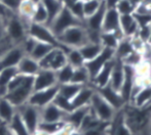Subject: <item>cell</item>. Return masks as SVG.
Returning <instances> with one entry per match:
<instances>
[{"instance_id": "26", "label": "cell", "mask_w": 151, "mask_h": 135, "mask_svg": "<svg viewBox=\"0 0 151 135\" xmlns=\"http://www.w3.org/2000/svg\"><path fill=\"white\" fill-rule=\"evenodd\" d=\"M41 3L43 4L44 8L47 12V22H46L45 26L50 27L52 21L56 18V16L64 7V4L61 0H42Z\"/></svg>"}, {"instance_id": "2", "label": "cell", "mask_w": 151, "mask_h": 135, "mask_svg": "<svg viewBox=\"0 0 151 135\" xmlns=\"http://www.w3.org/2000/svg\"><path fill=\"white\" fill-rule=\"evenodd\" d=\"M59 43L66 50L69 48H79L90 42L88 30L84 26H73L65 30L57 37Z\"/></svg>"}, {"instance_id": "41", "label": "cell", "mask_w": 151, "mask_h": 135, "mask_svg": "<svg viewBox=\"0 0 151 135\" xmlns=\"http://www.w3.org/2000/svg\"><path fill=\"white\" fill-rule=\"evenodd\" d=\"M66 7H67L76 18H79L82 22H84L86 18H84V14H83V1H81V0H76V1L66 5Z\"/></svg>"}, {"instance_id": "24", "label": "cell", "mask_w": 151, "mask_h": 135, "mask_svg": "<svg viewBox=\"0 0 151 135\" xmlns=\"http://www.w3.org/2000/svg\"><path fill=\"white\" fill-rule=\"evenodd\" d=\"M131 104L137 107H144L151 104V85L141 87L132 97Z\"/></svg>"}, {"instance_id": "5", "label": "cell", "mask_w": 151, "mask_h": 135, "mask_svg": "<svg viewBox=\"0 0 151 135\" xmlns=\"http://www.w3.org/2000/svg\"><path fill=\"white\" fill-rule=\"evenodd\" d=\"M90 107L93 114L97 116L99 120L102 122H106L109 123L112 121V119L115 116L116 112L109 103L107 102L97 91L93 93V97H91Z\"/></svg>"}, {"instance_id": "39", "label": "cell", "mask_w": 151, "mask_h": 135, "mask_svg": "<svg viewBox=\"0 0 151 135\" xmlns=\"http://www.w3.org/2000/svg\"><path fill=\"white\" fill-rule=\"evenodd\" d=\"M66 122L61 121V122H40L38 129L42 130V131L46 132L50 135H55L59 130L61 129L63 126H65Z\"/></svg>"}, {"instance_id": "1", "label": "cell", "mask_w": 151, "mask_h": 135, "mask_svg": "<svg viewBox=\"0 0 151 135\" xmlns=\"http://www.w3.org/2000/svg\"><path fill=\"white\" fill-rule=\"evenodd\" d=\"M34 77L17 74L9 82L4 97L7 98L16 107L28 102V99L34 91L33 88Z\"/></svg>"}, {"instance_id": "59", "label": "cell", "mask_w": 151, "mask_h": 135, "mask_svg": "<svg viewBox=\"0 0 151 135\" xmlns=\"http://www.w3.org/2000/svg\"><path fill=\"white\" fill-rule=\"evenodd\" d=\"M100 1H103V0H100Z\"/></svg>"}, {"instance_id": "4", "label": "cell", "mask_w": 151, "mask_h": 135, "mask_svg": "<svg viewBox=\"0 0 151 135\" xmlns=\"http://www.w3.org/2000/svg\"><path fill=\"white\" fill-rule=\"evenodd\" d=\"M73 26H84V22L76 18L66 6H64L58 16H56V18L50 24V29L58 37L65 30Z\"/></svg>"}, {"instance_id": "48", "label": "cell", "mask_w": 151, "mask_h": 135, "mask_svg": "<svg viewBox=\"0 0 151 135\" xmlns=\"http://www.w3.org/2000/svg\"><path fill=\"white\" fill-rule=\"evenodd\" d=\"M14 14H16V12H12V10H9L8 8H6L5 6L2 4V2L0 1V16H1L4 20L6 21L8 18H10V16H12Z\"/></svg>"}, {"instance_id": "29", "label": "cell", "mask_w": 151, "mask_h": 135, "mask_svg": "<svg viewBox=\"0 0 151 135\" xmlns=\"http://www.w3.org/2000/svg\"><path fill=\"white\" fill-rule=\"evenodd\" d=\"M36 3L32 2L31 0H22L17 10V14L22 18L27 24L31 23V18L35 10Z\"/></svg>"}, {"instance_id": "37", "label": "cell", "mask_w": 151, "mask_h": 135, "mask_svg": "<svg viewBox=\"0 0 151 135\" xmlns=\"http://www.w3.org/2000/svg\"><path fill=\"white\" fill-rule=\"evenodd\" d=\"M73 72H74V68L71 65L68 64V63L64 67H62L61 69H59L58 71H56L57 82H58L59 85L71 82Z\"/></svg>"}, {"instance_id": "17", "label": "cell", "mask_w": 151, "mask_h": 135, "mask_svg": "<svg viewBox=\"0 0 151 135\" xmlns=\"http://www.w3.org/2000/svg\"><path fill=\"white\" fill-rule=\"evenodd\" d=\"M95 92H96L95 87H93L91 83L88 84V85L82 86V87L80 88L79 91L77 92V94H76L71 100L73 109L90 105L91 97H93Z\"/></svg>"}, {"instance_id": "30", "label": "cell", "mask_w": 151, "mask_h": 135, "mask_svg": "<svg viewBox=\"0 0 151 135\" xmlns=\"http://www.w3.org/2000/svg\"><path fill=\"white\" fill-rule=\"evenodd\" d=\"M17 74H18L17 68H8L0 71V97L5 96L8 84Z\"/></svg>"}, {"instance_id": "19", "label": "cell", "mask_w": 151, "mask_h": 135, "mask_svg": "<svg viewBox=\"0 0 151 135\" xmlns=\"http://www.w3.org/2000/svg\"><path fill=\"white\" fill-rule=\"evenodd\" d=\"M17 70H18L19 74L34 77L39 72L40 66L38 60H34L30 55H24L18 64V66H17Z\"/></svg>"}, {"instance_id": "15", "label": "cell", "mask_w": 151, "mask_h": 135, "mask_svg": "<svg viewBox=\"0 0 151 135\" xmlns=\"http://www.w3.org/2000/svg\"><path fill=\"white\" fill-rule=\"evenodd\" d=\"M68 113L62 111L54 102L40 109V122H61L65 121Z\"/></svg>"}, {"instance_id": "16", "label": "cell", "mask_w": 151, "mask_h": 135, "mask_svg": "<svg viewBox=\"0 0 151 135\" xmlns=\"http://www.w3.org/2000/svg\"><path fill=\"white\" fill-rule=\"evenodd\" d=\"M120 30V14L116 8H107L102 24V32H116Z\"/></svg>"}, {"instance_id": "47", "label": "cell", "mask_w": 151, "mask_h": 135, "mask_svg": "<svg viewBox=\"0 0 151 135\" xmlns=\"http://www.w3.org/2000/svg\"><path fill=\"white\" fill-rule=\"evenodd\" d=\"M5 22L6 21L0 16V44H9L12 45L5 35Z\"/></svg>"}, {"instance_id": "35", "label": "cell", "mask_w": 151, "mask_h": 135, "mask_svg": "<svg viewBox=\"0 0 151 135\" xmlns=\"http://www.w3.org/2000/svg\"><path fill=\"white\" fill-rule=\"evenodd\" d=\"M66 56H67V63L71 65L74 69L84 66L86 64V60L78 48H69L66 51Z\"/></svg>"}, {"instance_id": "36", "label": "cell", "mask_w": 151, "mask_h": 135, "mask_svg": "<svg viewBox=\"0 0 151 135\" xmlns=\"http://www.w3.org/2000/svg\"><path fill=\"white\" fill-rule=\"evenodd\" d=\"M72 83L79 84V85H88L91 83V77L88 71L86 70V66L79 68H75L72 76Z\"/></svg>"}, {"instance_id": "52", "label": "cell", "mask_w": 151, "mask_h": 135, "mask_svg": "<svg viewBox=\"0 0 151 135\" xmlns=\"http://www.w3.org/2000/svg\"><path fill=\"white\" fill-rule=\"evenodd\" d=\"M32 135H50V134L46 133V132H44V131H42V130H40V129H37Z\"/></svg>"}, {"instance_id": "21", "label": "cell", "mask_w": 151, "mask_h": 135, "mask_svg": "<svg viewBox=\"0 0 151 135\" xmlns=\"http://www.w3.org/2000/svg\"><path fill=\"white\" fill-rule=\"evenodd\" d=\"M90 109H91L90 105L76 107V109H74L72 112L67 114L65 122L67 124H69V125H71L74 129H79L82 121H83V119L86 118V116L88 114Z\"/></svg>"}, {"instance_id": "33", "label": "cell", "mask_w": 151, "mask_h": 135, "mask_svg": "<svg viewBox=\"0 0 151 135\" xmlns=\"http://www.w3.org/2000/svg\"><path fill=\"white\" fill-rule=\"evenodd\" d=\"M55 47H56V46L52 45V44L45 43V42L37 41L35 44V46H34L33 50H32V52L30 53V56L33 58L34 60L39 62L40 60H42V58L50 51V50L54 49Z\"/></svg>"}, {"instance_id": "45", "label": "cell", "mask_w": 151, "mask_h": 135, "mask_svg": "<svg viewBox=\"0 0 151 135\" xmlns=\"http://www.w3.org/2000/svg\"><path fill=\"white\" fill-rule=\"evenodd\" d=\"M36 42L37 41H36L34 38L30 37V36H27V37L24 39V41L20 44L26 55H30V53L32 52V50H33L34 46H35Z\"/></svg>"}, {"instance_id": "3", "label": "cell", "mask_w": 151, "mask_h": 135, "mask_svg": "<svg viewBox=\"0 0 151 135\" xmlns=\"http://www.w3.org/2000/svg\"><path fill=\"white\" fill-rule=\"evenodd\" d=\"M28 25L17 14H14L5 22V35L12 45H20L28 36Z\"/></svg>"}, {"instance_id": "60", "label": "cell", "mask_w": 151, "mask_h": 135, "mask_svg": "<svg viewBox=\"0 0 151 135\" xmlns=\"http://www.w3.org/2000/svg\"><path fill=\"white\" fill-rule=\"evenodd\" d=\"M0 1H1V0H0Z\"/></svg>"}, {"instance_id": "56", "label": "cell", "mask_w": 151, "mask_h": 135, "mask_svg": "<svg viewBox=\"0 0 151 135\" xmlns=\"http://www.w3.org/2000/svg\"><path fill=\"white\" fill-rule=\"evenodd\" d=\"M32 2H34V3H36V4H38V3H40V2L42 1V0H31Z\"/></svg>"}, {"instance_id": "11", "label": "cell", "mask_w": 151, "mask_h": 135, "mask_svg": "<svg viewBox=\"0 0 151 135\" xmlns=\"http://www.w3.org/2000/svg\"><path fill=\"white\" fill-rule=\"evenodd\" d=\"M24 55L26 54L21 45H12L0 56V71L8 68H17Z\"/></svg>"}, {"instance_id": "31", "label": "cell", "mask_w": 151, "mask_h": 135, "mask_svg": "<svg viewBox=\"0 0 151 135\" xmlns=\"http://www.w3.org/2000/svg\"><path fill=\"white\" fill-rule=\"evenodd\" d=\"M121 38H119V36L116 35L114 32H101L100 35V43L105 48L115 50Z\"/></svg>"}, {"instance_id": "22", "label": "cell", "mask_w": 151, "mask_h": 135, "mask_svg": "<svg viewBox=\"0 0 151 135\" xmlns=\"http://www.w3.org/2000/svg\"><path fill=\"white\" fill-rule=\"evenodd\" d=\"M123 78H124V65L121 62V60L115 58V62H114V66L113 69H112L109 84L112 86V88L119 91L121 85H122Z\"/></svg>"}, {"instance_id": "13", "label": "cell", "mask_w": 151, "mask_h": 135, "mask_svg": "<svg viewBox=\"0 0 151 135\" xmlns=\"http://www.w3.org/2000/svg\"><path fill=\"white\" fill-rule=\"evenodd\" d=\"M136 77H137V75H136L135 68L124 65V78H123V82L119 90V93L122 96L125 103H129V101H131L133 90L135 88Z\"/></svg>"}, {"instance_id": "51", "label": "cell", "mask_w": 151, "mask_h": 135, "mask_svg": "<svg viewBox=\"0 0 151 135\" xmlns=\"http://www.w3.org/2000/svg\"><path fill=\"white\" fill-rule=\"evenodd\" d=\"M12 45H9V44H0V56L3 53L5 50H7L9 47H12Z\"/></svg>"}, {"instance_id": "25", "label": "cell", "mask_w": 151, "mask_h": 135, "mask_svg": "<svg viewBox=\"0 0 151 135\" xmlns=\"http://www.w3.org/2000/svg\"><path fill=\"white\" fill-rule=\"evenodd\" d=\"M17 113V107L7 98L0 97V123L7 125Z\"/></svg>"}, {"instance_id": "8", "label": "cell", "mask_w": 151, "mask_h": 135, "mask_svg": "<svg viewBox=\"0 0 151 135\" xmlns=\"http://www.w3.org/2000/svg\"><path fill=\"white\" fill-rule=\"evenodd\" d=\"M38 63H39L40 69L52 70L55 72L58 71L67 64L66 50L60 47H55Z\"/></svg>"}, {"instance_id": "34", "label": "cell", "mask_w": 151, "mask_h": 135, "mask_svg": "<svg viewBox=\"0 0 151 135\" xmlns=\"http://www.w3.org/2000/svg\"><path fill=\"white\" fill-rule=\"evenodd\" d=\"M82 86L83 85L72 83V82L66 84H60L59 85V94H61L62 96H64L67 99L72 100V98L77 94V92L79 91Z\"/></svg>"}, {"instance_id": "23", "label": "cell", "mask_w": 151, "mask_h": 135, "mask_svg": "<svg viewBox=\"0 0 151 135\" xmlns=\"http://www.w3.org/2000/svg\"><path fill=\"white\" fill-rule=\"evenodd\" d=\"M120 29L124 37L131 38L138 32L139 26L137 24L134 14H123L120 16Z\"/></svg>"}, {"instance_id": "50", "label": "cell", "mask_w": 151, "mask_h": 135, "mask_svg": "<svg viewBox=\"0 0 151 135\" xmlns=\"http://www.w3.org/2000/svg\"><path fill=\"white\" fill-rule=\"evenodd\" d=\"M107 8H115L120 0H103Z\"/></svg>"}, {"instance_id": "40", "label": "cell", "mask_w": 151, "mask_h": 135, "mask_svg": "<svg viewBox=\"0 0 151 135\" xmlns=\"http://www.w3.org/2000/svg\"><path fill=\"white\" fill-rule=\"evenodd\" d=\"M103 1L100 0H86L83 1V14L84 18L93 14L100 7H101Z\"/></svg>"}, {"instance_id": "14", "label": "cell", "mask_w": 151, "mask_h": 135, "mask_svg": "<svg viewBox=\"0 0 151 135\" xmlns=\"http://www.w3.org/2000/svg\"><path fill=\"white\" fill-rule=\"evenodd\" d=\"M59 85L57 82L56 72L52 70L40 69L39 72L34 76L33 88L34 90H41Z\"/></svg>"}, {"instance_id": "43", "label": "cell", "mask_w": 151, "mask_h": 135, "mask_svg": "<svg viewBox=\"0 0 151 135\" xmlns=\"http://www.w3.org/2000/svg\"><path fill=\"white\" fill-rule=\"evenodd\" d=\"M143 58H142V54L138 51H133L131 54L124 58L123 60H121V62L123 63V65H127V66H131V67H134L136 68L140 63L142 62Z\"/></svg>"}, {"instance_id": "6", "label": "cell", "mask_w": 151, "mask_h": 135, "mask_svg": "<svg viewBox=\"0 0 151 135\" xmlns=\"http://www.w3.org/2000/svg\"><path fill=\"white\" fill-rule=\"evenodd\" d=\"M28 36L34 38L36 41L39 42H45V43L52 44V45L56 46V47H60L65 49L64 47H62L61 44L59 43L57 36L52 32V30L50 29V27L45 26L43 24H36V23H30L28 25ZM66 50V49H65ZM67 51V50H66Z\"/></svg>"}, {"instance_id": "9", "label": "cell", "mask_w": 151, "mask_h": 135, "mask_svg": "<svg viewBox=\"0 0 151 135\" xmlns=\"http://www.w3.org/2000/svg\"><path fill=\"white\" fill-rule=\"evenodd\" d=\"M58 92L59 85H55L52 87L46 88V89L34 90L30 95V97H29L28 103L35 105V107H39V109H42L43 107L50 104V102L54 101Z\"/></svg>"}, {"instance_id": "7", "label": "cell", "mask_w": 151, "mask_h": 135, "mask_svg": "<svg viewBox=\"0 0 151 135\" xmlns=\"http://www.w3.org/2000/svg\"><path fill=\"white\" fill-rule=\"evenodd\" d=\"M17 112L21 116L27 129L29 130V132L32 135L38 129V126H39L40 109L27 102L21 107H17Z\"/></svg>"}, {"instance_id": "32", "label": "cell", "mask_w": 151, "mask_h": 135, "mask_svg": "<svg viewBox=\"0 0 151 135\" xmlns=\"http://www.w3.org/2000/svg\"><path fill=\"white\" fill-rule=\"evenodd\" d=\"M133 51H135V50H134V47L131 43V40H129V38L124 37L119 41L117 47L114 50V54H115V58L123 60Z\"/></svg>"}, {"instance_id": "27", "label": "cell", "mask_w": 151, "mask_h": 135, "mask_svg": "<svg viewBox=\"0 0 151 135\" xmlns=\"http://www.w3.org/2000/svg\"><path fill=\"white\" fill-rule=\"evenodd\" d=\"M6 127H7V130H9L12 135H31L18 112L14 116L12 121L6 125Z\"/></svg>"}, {"instance_id": "49", "label": "cell", "mask_w": 151, "mask_h": 135, "mask_svg": "<svg viewBox=\"0 0 151 135\" xmlns=\"http://www.w3.org/2000/svg\"><path fill=\"white\" fill-rule=\"evenodd\" d=\"M73 130H74V128L72 127L71 125H69V124L66 123L65 126H63V127H62L55 135H70L72 133Z\"/></svg>"}, {"instance_id": "57", "label": "cell", "mask_w": 151, "mask_h": 135, "mask_svg": "<svg viewBox=\"0 0 151 135\" xmlns=\"http://www.w3.org/2000/svg\"><path fill=\"white\" fill-rule=\"evenodd\" d=\"M81 1H86V0H81Z\"/></svg>"}, {"instance_id": "20", "label": "cell", "mask_w": 151, "mask_h": 135, "mask_svg": "<svg viewBox=\"0 0 151 135\" xmlns=\"http://www.w3.org/2000/svg\"><path fill=\"white\" fill-rule=\"evenodd\" d=\"M106 9H107V7H106L105 3L103 1L101 7L95 14H91V16H88V18H86L84 20V26H86V28L88 30L96 31V32H102V24H103Z\"/></svg>"}, {"instance_id": "10", "label": "cell", "mask_w": 151, "mask_h": 135, "mask_svg": "<svg viewBox=\"0 0 151 135\" xmlns=\"http://www.w3.org/2000/svg\"><path fill=\"white\" fill-rule=\"evenodd\" d=\"M114 56H115V54H114V49L103 47L102 51L100 52L95 58H93L91 60H88V62H86V64H84L86 70L88 71V74H90L91 81V79L99 73L100 70L104 67V65L109 62V60H111Z\"/></svg>"}, {"instance_id": "46", "label": "cell", "mask_w": 151, "mask_h": 135, "mask_svg": "<svg viewBox=\"0 0 151 135\" xmlns=\"http://www.w3.org/2000/svg\"><path fill=\"white\" fill-rule=\"evenodd\" d=\"M133 14L135 16L136 21H137V24L139 27H145L151 25V14H140V12H134Z\"/></svg>"}, {"instance_id": "44", "label": "cell", "mask_w": 151, "mask_h": 135, "mask_svg": "<svg viewBox=\"0 0 151 135\" xmlns=\"http://www.w3.org/2000/svg\"><path fill=\"white\" fill-rule=\"evenodd\" d=\"M115 8L120 16H123V14H133L136 10L135 6L129 3L127 0H120Z\"/></svg>"}, {"instance_id": "54", "label": "cell", "mask_w": 151, "mask_h": 135, "mask_svg": "<svg viewBox=\"0 0 151 135\" xmlns=\"http://www.w3.org/2000/svg\"><path fill=\"white\" fill-rule=\"evenodd\" d=\"M70 135H84V134H83V132L80 131V130H78V129H74L73 131H72V133L70 134Z\"/></svg>"}, {"instance_id": "42", "label": "cell", "mask_w": 151, "mask_h": 135, "mask_svg": "<svg viewBox=\"0 0 151 135\" xmlns=\"http://www.w3.org/2000/svg\"><path fill=\"white\" fill-rule=\"evenodd\" d=\"M52 102L57 105L58 107H60L62 111H64L65 113H70V112L73 111V107H72V103H71V100L67 99L65 98L64 96H62L61 94H57V96L55 97V99Z\"/></svg>"}, {"instance_id": "38", "label": "cell", "mask_w": 151, "mask_h": 135, "mask_svg": "<svg viewBox=\"0 0 151 135\" xmlns=\"http://www.w3.org/2000/svg\"><path fill=\"white\" fill-rule=\"evenodd\" d=\"M31 22L36 23V24L46 25V22H47V12H46L45 8H44L43 4L41 2L36 4L35 10H34L33 16L31 18Z\"/></svg>"}, {"instance_id": "55", "label": "cell", "mask_w": 151, "mask_h": 135, "mask_svg": "<svg viewBox=\"0 0 151 135\" xmlns=\"http://www.w3.org/2000/svg\"><path fill=\"white\" fill-rule=\"evenodd\" d=\"M146 43H147L148 45H150V46H151V32H150V34H149V37H148L147 42H146Z\"/></svg>"}, {"instance_id": "12", "label": "cell", "mask_w": 151, "mask_h": 135, "mask_svg": "<svg viewBox=\"0 0 151 135\" xmlns=\"http://www.w3.org/2000/svg\"><path fill=\"white\" fill-rule=\"evenodd\" d=\"M95 89L115 111H120L127 104L125 101L123 100L122 96L120 95L119 91L112 88V86L110 84H107L104 87L95 88Z\"/></svg>"}, {"instance_id": "18", "label": "cell", "mask_w": 151, "mask_h": 135, "mask_svg": "<svg viewBox=\"0 0 151 135\" xmlns=\"http://www.w3.org/2000/svg\"><path fill=\"white\" fill-rule=\"evenodd\" d=\"M114 62H115V56H114L111 60L106 63V64L104 65V67L99 71V73L91 79V84L93 87L100 88V87H104V86H106L107 84H109L112 69H113V66H114Z\"/></svg>"}, {"instance_id": "53", "label": "cell", "mask_w": 151, "mask_h": 135, "mask_svg": "<svg viewBox=\"0 0 151 135\" xmlns=\"http://www.w3.org/2000/svg\"><path fill=\"white\" fill-rule=\"evenodd\" d=\"M127 1H129L131 4H133V5L135 6V7H137V6L139 5L140 2H141L142 0H127Z\"/></svg>"}, {"instance_id": "28", "label": "cell", "mask_w": 151, "mask_h": 135, "mask_svg": "<svg viewBox=\"0 0 151 135\" xmlns=\"http://www.w3.org/2000/svg\"><path fill=\"white\" fill-rule=\"evenodd\" d=\"M78 49H79L80 53L82 54V56H83L84 60L86 63L88 60H91L93 58H95L102 51L103 46L99 42H88V43L82 45Z\"/></svg>"}, {"instance_id": "58", "label": "cell", "mask_w": 151, "mask_h": 135, "mask_svg": "<svg viewBox=\"0 0 151 135\" xmlns=\"http://www.w3.org/2000/svg\"><path fill=\"white\" fill-rule=\"evenodd\" d=\"M61 1H62V2H63V1H64V0H61Z\"/></svg>"}]
</instances>
